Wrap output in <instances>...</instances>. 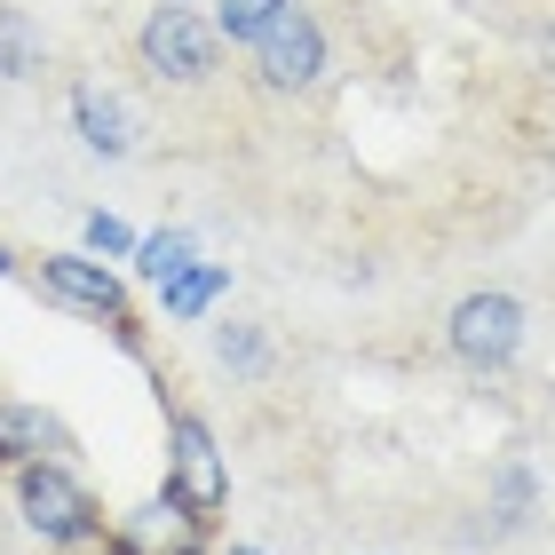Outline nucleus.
Returning <instances> with one entry per match:
<instances>
[{"mask_svg": "<svg viewBox=\"0 0 555 555\" xmlns=\"http://www.w3.org/2000/svg\"><path fill=\"white\" fill-rule=\"evenodd\" d=\"M167 500H175L191 524H207L222 500H231V476H222L215 428L198 421V413H175V421H167Z\"/></svg>", "mask_w": 555, "mask_h": 555, "instance_id": "obj_2", "label": "nucleus"}, {"mask_svg": "<svg viewBox=\"0 0 555 555\" xmlns=\"http://www.w3.org/2000/svg\"><path fill=\"white\" fill-rule=\"evenodd\" d=\"M215 358L231 365V373H246V382H255V373L270 365V341H262V325H215Z\"/></svg>", "mask_w": 555, "mask_h": 555, "instance_id": "obj_14", "label": "nucleus"}, {"mask_svg": "<svg viewBox=\"0 0 555 555\" xmlns=\"http://www.w3.org/2000/svg\"><path fill=\"white\" fill-rule=\"evenodd\" d=\"M255 72H262V88H278V95H301V88L325 80V33H318V16L301 9V0L270 24V40L255 48Z\"/></svg>", "mask_w": 555, "mask_h": 555, "instance_id": "obj_6", "label": "nucleus"}, {"mask_svg": "<svg viewBox=\"0 0 555 555\" xmlns=\"http://www.w3.org/2000/svg\"><path fill=\"white\" fill-rule=\"evenodd\" d=\"M286 9H294V0H215V40L222 48H262L270 24Z\"/></svg>", "mask_w": 555, "mask_h": 555, "instance_id": "obj_9", "label": "nucleus"}, {"mask_svg": "<svg viewBox=\"0 0 555 555\" xmlns=\"http://www.w3.org/2000/svg\"><path fill=\"white\" fill-rule=\"evenodd\" d=\"M16 508H24V524H33L40 540H56V547L95 540V500H88V485H80L64 461L16 468Z\"/></svg>", "mask_w": 555, "mask_h": 555, "instance_id": "obj_4", "label": "nucleus"}, {"mask_svg": "<svg viewBox=\"0 0 555 555\" xmlns=\"http://www.w3.org/2000/svg\"><path fill=\"white\" fill-rule=\"evenodd\" d=\"M547 48H555V33H547Z\"/></svg>", "mask_w": 555, "mask_h": 555, "instance_id": "obj_18", "label": "nucleus"}, {"mask_svg": "<svg viewBox=\"0 0 555 555\" xmlns=\"http://www.w3.org/2000/svg\"><path fill=\"white\" fill-rule=\"evenodd\" d=\"M72 128H80V143L95 151V159H128L135 151V112L119 104L112 88H95V80L72 88Z\"/></svg>", "mask_w": 555, "mask_h": 555, "instance_id": "obj_7", "label": "nucleus"}, {"mask_svg": "<svg viewBox=\"0 0 555 555\" xmlns=\"http://www.w3.org/2000/svg\"><path fill=\"white\" fill-rule=\"evenodd\" d=\"M198 255H191V231H151V238H135V270L151 278V286H167V278H183Z\"/></svg>", "mask_w": 555, "mask_h": 555, "instance_id": "obj_12", "label": "nucleus"}, {"mask_svg": "<svg viewBox=\"0 0 555 555\" xmlns=\"http://www.w3.org/2000/svg\"><path fill=\"white\" fill-rule=\"evenodd\" d=\"M80 231H88V255H135V231L119 215H88Z\"/></svg>", "mask_w": 555, "mask_h": 555, "instance_id": "obj_15", "label": "nucleus"}, {"mask_svg": "<svg viewBox=\"0 0 555 555\" xmlns=\"http://www.w3.org/2000/svg\"><path fill=\"white\" fill-rule=\"evenodd\" d=\"M524 516H532V468H524V461H500V468H492V524H500V532H516Z\"/></svg>", "mask_w": 555, "mask_h": 555, "instance_id": "obj_13", "label": "nucleus"}, {"mask_svg": "<svg viewBox=\"0 0 555 555\" xmlns=\"http://www.w3.org/2000/svg\"><path fill=\"white\" fill-rule=\"evenodd\" d=\"M222 286H231V270H222V262H191L183 278H167V286H159V310L167 318H207V301Z\"/></svg>", "mask_w": 555, "mask_h": 555, "instance_id": "obj_11", "label": "nucleus"}, {"mask_svg": "<svg viewBox=\"0 0 555 555\" xmlns=\"http://www.w3.org/2000/svg\"><path fill=\"white\" fill-rule=\"evenodd\" d=\"M56 444V421L40 405H0V468H33Z\"/></svg>", "mask_w": 555, "mask_h": 555, "instance_id": "obj_8", "label": "nucleus"}, {"mask_svg": "<svg viewBox=\"0 0 555 555\" xmlns=\"http://www.w3.org/2000/svg\"><path fill=\"white\" fill-rule=\"evenodd\" d=\"M135 56H143L151 80L198 88V80H215L222 40H215V24L198 16V9H151V16H143V33H135Z\"/></svg>", "mask_w": 555, "mask_h": 555, "instance_id": "obj_1", "label": "nucleus"}, {"mask_svg": "<svg viewBox=\"0 0 555 555\" xmlns=\"http://www.w3.org/2000/svg\"><path fill=\"white\" fill-rule=\"evenodd\" d=\"M40 64H48V40H40V24L24 16V9H0V80H33Z\"/></svg>", "mask_w": 555, "mask_h": 555, "instance_id": "obj_10", "label": "nucleus"}, {"mask_svg": "<svg viewBox=\"0 0 555 555\" xmlns=\"http://www.w3.org/2000/svg\"><path fill=\"white\" fill-rule=\"evenodd\" d=\"M444 341H452V358H461V365L500 373V365L524 349V301L500 294V286L461 294V301H452V318H444Z\"/></svg>", "mask_w": 555, "mask_h": 555, "instance_id": "obj_3", "label": "nucleus"}, {"mask_svg": "<svg viewBox=\"0 0 555 555\" xmlns=\"http://www.w3.org/2000/svg\"><path fill=\"white\" fill-rule=\"evenodd\" d=\"M231 555H262V547H231Z\"/></svg>", "mask_w": 555, "mask_h": 555, "instance_id": "obj_17", "label": "nucleus"}, {"mask_svg": "<svg viewBox=\"0 0 555 555\" xmlns=\"http://www.w3.org/2000/svg\"><path fill=\"white\" fill-rule=\"evenodd\" d=\"M0 278H16V255H9V246H0Z\"/></svg>", "mask_w": 555, "mask_h": 555, "instance_id": "obj_16", "label": "nucleus"}, {"mask_svg": "<svg viewBox=\"0 0 555 555\" xmlns=\"http://www.w3.org/2000/svg\"><path fill=\"white\" fill-rule=\"evenodd\" d=\"M40 286L64 301V310H80L95 325H112L119 341H135V318H128V286H119V270H104L95 255H40Z\"/></svg>", "mask_w": 555, "mask_h": 555, "instance_id": "obj_5", "label": "nucleus"}]
</instances>
